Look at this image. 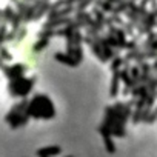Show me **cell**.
<instances>
[{"label": "cell", "mask_w": 157, "mask_h": 157, "mask_svg": "<svg viewBox=\"0 0 157 157\" xmlns=\"http://www.w3.org/2000/svg\"><path fill=\"white\" fill-rule=\"evenodd\" d=\"M152 68H154V69H155V71H157V60H155V62H154V65H152Z\"/></svg>", "instance_id": "obj_23"}, {"label": "cell", "mask_w": 157, "mask_h": 157, "mask_svg": "<svg viewBox=\"0 0 157 157\" xmlns=\"http://www.w3.org/2000/svg\"><path fill=\"white\" fill-rule=\"evenodd\" d=\"M74 20L68 19V17H62V19H56V20H48L43 25V29H57L59 26H68L71 25Z\"/></svg>", "instance_id": "obj_2"}, {"label": "cell", "mask_w": 157, "mask_h": 157, "mask_svg": "<svg viewBox=\"0 0 157 157\" xmlns=\"http://www.w3.org/2000/svg\"><path fill=\"white\" fill-rule=\"evenodd\" d=\"M119 77H120V74H119L117 71H114V75H113V82H111V96H116V94H117Z\"/></svg>", "instance_id": "obj_9"}, {"label": "cell", "mask_w": 157, "mask_h": 157, "mask_svg": "<svg viewBox=\"0 0 157 157\" xmlns=\"http://www.w3.org/2000/svg\"><path fill=\"white\" fill-rule=\"evenodd\" d=\"M52 36H56V29H43V31L39 34L40 39H49V37H52Z\"/></svg>", "instance_id": "obj_16"}, {"label": "cell", "mask_w": 157, "mask_h": 157, "mask_svg": "<svg viewBox=\"0 0 157 157\" xmlns=\"http://www.w3.org/2000/svg\"><path fill=\"white\" fill-rule=\"evenodd\" d=\"M122 28H123V31L126 33V36H134V26H132V23L131 22H128V23H123L122 25Z\"/></svg>", "instance_id": "obj_18"}, {"label": "cell", "mask_w": 157, "mask_h": 157, "mask_svg": "<svg viewBox=\"0 0 157 157\" xmlns=\"http://www.w3.org/2000/svg\"><path fill=\"white\" fill-rule=\"evenodd\" d=\"M49 8H51V5H49L48 2H45V3L42 5V8H40V10H39V11L36 13V16H34V19H40V17H42V16H43V14H45L46 11L49 13Z\"/></svg>", "instance_id": "obj_12"}, {"label": "cell", "mask_w": 157, "mask_h": 157, "mask_svg": "<svg viewBox=\"0 0 157 157\" xmlns=\"http://www.w3.org/2000/svg\"><path fill=\"white\" fill-rule=\"evenodd\" d=\"M94 6L100 8L103 13H111V14H113V10H114V5H111L106 0H94Z\"/></svg>", "instance_id": "obj_5"}, {"label": "cell", "mask_w": 157, "mask_h": 157, "mask_svg": "<svg viewBox=\"0 0 157 157\" xmlns=\"http://www.w3.org/2000/svg\"><path fill=\"white\" fill-rule=\"evenodd\" d=\"M91 46H93V52H94V54L97 56V59H99L100 62H106V57H105V54H103L102 45H100V43H99V42L96 40V42H94V43H93Z\"/></svg>", "instance_id": "obj_6"}, {"label": "cell", "mask_w": 157, "mask_h": 157, "mask_svg": "<svg viewBox=\"0 0 157 157\" xmlns=\"http://www.w3.org/2000/svg\"><path fill=\"white\" fill-rule=\"evenodd\" d=\"M111 19H113V22H114V23H117V25H123V23H125V22L122 20V17H120V16H111Z\"/></svg>", "instance_id": "obj_20"}, {"label": "cell", "mask_w": 157, "mask_h": 157, "mask_svg": "<svg viewBox=\"0 0 157 157\" xmlns=\"http://www.w3.org/2000/svg\"><path fill=\"white\" fill-rule=\"evenodd\" d=\"M106 39H108V43L111 45V48L122 49V45H120V42L117 40V37H116V34H114V33H109V31H108V34H106Z\"/></svg>", "instance_id": "obj_8"}, {"label": "cell", "mask_w": 157, "mask_h": 157, "mask_svg": "<svg viewBox=\"0 0 157 157\" xmlns=\"http://www.w3.org/2000/svg\"><path fill=\"white\" fill-rule=\"evenodd\" d=\"M94 40H97V42L102 45V49H103V54H105L106 60H109V59L116 57V54H114V51H113L111 45L108 43V39H106V37H103V36H97Z\"/></svg>", "instance_id": "obj_3"}, {"label": "cell", "mask_w": 157, "mask_h": 157, "mask_svg": "<svg viewBox=\"0 0 157 157\" xmlns=\"http://www.w3.org/2000/svg\"><path fill=\"white\" fill-rule=\"evenodd\" d=\"M152 11H154V14H155V16H157V8H155V10H152Z\"/></svg>", "instance_id": "obj_25"}, {"label": "cell", "mask_w": 157, "mask_h": 157, "mask_svg": "<svg viewBox=\"0 0 157 157\" xmlns=\"http://www.w3.org/2000/svg\"><path fill=\"white\" fill-rule=\"evenodd\" d=\"M83 42H85V43H90V45H93V43H94L96 40H94L93 37H90V36H86V37H83Z\"/></svg>", "instance_id": "obj_21"}, {"label": "cell", "mask_w": 157, "mask_h": 157, "mask_svg": "<svg viewBox=\"0 0 157 157\" xmlns=\"http://www.w3.org/2000/svg\"><path fill=\"white\" fill-rule=\"evenodd\" d=\"M114 34H116V37H117V40L120 42V45H122V48H125L126 46V33L123 31V28H116L114 29Z\"/></svg>", "instance_id": "obj_7"}, {"label": "cell", "mask_w": 157, "mask_h": 157, "mask_svg": "<svg viewBox=\"0 0 157 157\" xmlns=\"http://www.w3.org/2000/svg\"><path fill=\"white\" fill-rule=\"evenodd\" d=\"M123 2H128V0H119V5H120V3H123Z\"/></svg>", "instance_id": "obj_24"}, {"label": "cell", "mask_w": 157, "mask_h": 157, "mask_svg": "<svg viewBox=\"0 0 157 157\" xmlns=\"http://www.w3.org/2000/svg\"><path fill=\"white\" fill-rule=\"evenodd\" d=\"M56 60L57 62H60V63H65V65H68V66H75L77 65V62H75V59L72 57V56H69V54H62V52H56Z\"/></svg>", "instance_id": "obj_4"}, {"label": "cell", "mask_w": 157, "mask_h": 157, "mask_svg": "<svg viewBox=\"0 0 157 157\" xmlns=\"http://www.w3.org/2000/svg\"><path fill=\"white\" fill-rule=\"evenodd\" d=\"M151 51H157V40L152 42V45H151Z\"/></svg>", "instance_id": "obj_22"}, {"label": "cell", "mask_w": 157, "mask_h": 157, "mask_svg": "<svg viewBox=\"0 0 157 157\" xmlns=\"http://www.w3.org/2000/svg\"><path fill=\"white\" fill-rule=\"evenodd\" d=\"M91 14L96 17V20H97V22H100V23H103V25H105V19H106V17H105V14H103V11H102L100 8H94V10L91 11Z\"/></svg>", "instance_id": "obj_10"}, {"label": "cell", "mask_w": 157, "mask_h": 157, "mask_svg": "<svg viewBox=\"0 0 157 157\" xmlns=\"http://www.w3.org/2000/svg\"><path fill=\"white\" fill-rule=\"evenodd\" d=\"M91 3H94V0H82L80 3H77V6H75V13H80V11L86 10Z\"/></svg>", "instance_id": "obj_11"}, {"label": "cell", "mask_w": 157, "mask_h": 157, "mask_svg": "<svg viewBox=\"0 0 157 157\" xmlns=\"http://www.w3.org/2000/svg\"><path fill=\"white\" fill-rule=\"evenodd\" d=\"M140 68H142V75H149V71H151V66L148 65V63H145V62H142L140 63Z\"/></svg>", "instance_id": "obj_19"}, {"label": "cell", "mask_w": 157, "mask_h": 157, "mask_svg": "<svg viewBox=\"0 0 157 157\" xmlns=\"http://www.w3.org/2000/svg\"><path fill=\"white\" fill-rule=\"evenodd\" d=\"M49 45V39H40L36 45H34V51H42L43 48H46Z\"/></svg>", "instance_id": "obj_13"}, {"label": "cell", "mask_w": 157, "mask_h": 157, "mask_svg": "<svg viewBox=\"0 0 157 157\" xmlns=\"http://www.w3.org/2000/svg\"><path fill=\"white\" fill-rule=\"evenodd\" d=\"M122 63H123V60H122V57H119V56H116V57H114V60H113V65H111V68H113V71H119V68L122 66Z\"/></svg>", "instance_id": "obj_17"}, {"label": "cell", "mask_w": 157, "mask_h": 157, "mask_svg": "<svg viewBox=\"0 0 157 157\" xmlns=\"http://www.w3.org/2000/svg\"><path fill=\"white\" fill-rule=\"evenodd\" d=\"M82 40H83V37H82L80 31H75V33H74V37H72V43H74V46H80Z\"/></svg>", "instance_id": "obj_15"}, {"label": "cell", "mask_w": 157, "mask_h": 157, "mask_svg": "<svg viewBox=\"0 0 157 157\" xmlns=\"http://www.w3.org/2000/svg\"><path fill=\"white\" fill-rule=\"evenodd\" d=\"M72 57L75 59L77 63H80V62H82V59H83V52H82V48H80V46H75V48H74Z\"/></svg>", "instance_id": "obj_14"}, {"label": "cell", "mask_w": 157, "mask_h": 157, "mask_svg": "<svg viewBox=\"0 0 157 157\" xmlns=\"http://www.w3.org/2000/svg\"><path fill=\"white\" fill-rule=\"evenodd\" d=\"M72 11H75V6H72V5H69V6H65V8H62V10L49 11V13H48V20H56V19L66 17V16H69Z\"/></svg>", "instance_id": "obj_1"}]
</instances>
